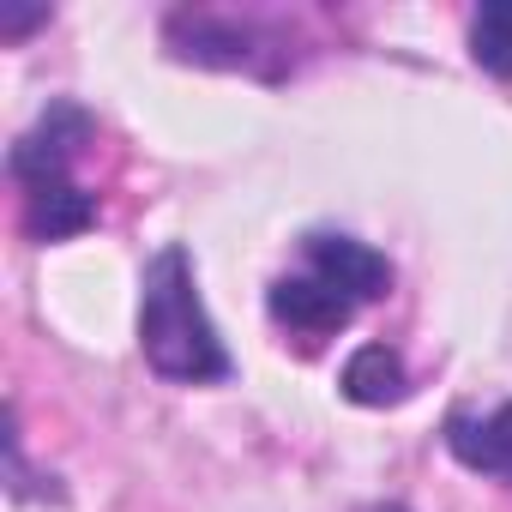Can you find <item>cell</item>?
<instances>
[{"label": "cell", "mask_w": 512, "mask_h": 512, "mask_svg": "<svg viewBox=\"0 0 512 512\" xmlns=\"http://www.w3.org/2000/svg\"><path fill=\"white\" fill-rule=\"evenodd\" d=\"M139 350L151 362V374L175 380V386H205L229 374L223 338L199 302L193 266L181 247H163L145 266V296H139Z\"/></svg>", "instance_id": "obj_1"}, {"label": "cell", "mask_w": 512, "mask_h": 512, "mask_svg": "<svg viewBox=\"0 0 512 512\" xmlns=\"http://www.w3.org/2000/svg\"><path fill=\"white\" fill-rule=\"evenodd\" d=\"M91 139V121L79 115V109H49L19 145H13V175L25 181V187H43V181H67V169H73V157H79V145Z\"/></svg>", "instance_id": "obj_2"}, {"label": "cell", "mask_w": 512, "mask_h": 512, "mask_svg": "<svg viewBox=\"0 0 512 512\" xmlns=\"http://www.w3.org/2000/svg\"><path fill=\"white\" fill-rule=\"evenodd\" d=\"M308 260H314V278H326L332 290H344L350 302H380L392 290V266L368 241H350V235H314L308 241Z\"/></svg>", "instance_id": "obj_3"}, {"label": "cell", "mask_w": 512, "mask_h": 512, "mask_svg": "<svg viewBox=\"0 0 512 512\" xmlns=\"http://www.w3.org/2000/svg\"><path fill=\"white\" fill-rule=\"evenodd\" d=\"M266 302H272V320H284L296 332H314V338L350 326V314H356V302L344 290H332L326 278H278Z\"/></svg>", "instance_id": "obj_4"}, {"label": "cell", "mask_w": 512, "mask_h": 512, "mask_svg": "<svg viewBox=\"0 0 512 512\" xmlns=\"http://www.w3.org/2000/svg\"><path fill=\"white\" fill-rule=\"evenodd\" d=\"M446 446L458 464L482 470V476H512V404H500L494 416H452L446 422Z\"/></svg>", "instance_id": "obj_5"}, {"label": "cell", "mask_w": 512, "mask_h": 512, "mask_svg": "<svg viewBox=\"0 0 512 512\" xmlns=\"http://www.w3.org/2000/svg\"><path fill=\"white\" fill-rule=\"evenodd\" d=\"M97 223V205L91 193H79L73 181H43V187H25V229L37 241H67L79 229Z\"/></svg>", "instance_id": "obj_6"}, {"label": "cell", "mask_w": 512, "mask_h": 512, "mask_svg": "<svg viewBox=\"0 0 512 512\" xmlns=\"http://www.w3.org/2000/svg\"><path fill=\"white\" fill-rule=\"evenodd\" d=\"M404 362H398V350H386V344H362L350 362H344V398L350 404H368V410H386V404H398L404 398Z\"/></svg>", "instance_id": "obj_7"}, {"label": "cell", "mask_w": 512, "mask_h": 512, "mask_svg": "<svg viewBox=\"0 0 512 512\" xmlns=\"http://www.w3.org/2000/svg\"><path fill=\"white\" fill-rule=\"evenodd\" d=\"M470 55L494 79H512V7H482L470 25Z\"/></svg>", "instance_id": "obj_8"}, {"label": "cell", "mask_w": 512, "mask_h": 512, "mask_svg": "<svg viewBox=\"0 0 512 512\" xmlns=\"http://www.w3.org/2000/svg\"><path fill=\"white\" fill-rule=\"evenodd\" d=\"M37 25H49V7H31V13H0V37H25V31H37Z\"/></svg>", "instance_id": "obj_9"}, {"label": "cell", "mask_w": 512, "mask_h": 512, "mask_svg": "<svg viewBox=\"0 0 512 512\" xmlns=\"http://www.w3.org/2000/svg\"><path fill=\"white\" fill-rule=\"evenodd\" d=\"M362 512H410V506H392V500H380V506H362Z\"/></svg>", "instance_id": "obj_10"}]
</instances>
